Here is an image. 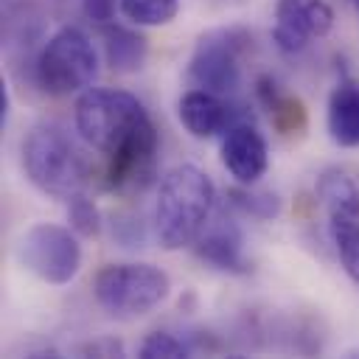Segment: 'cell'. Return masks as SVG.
<instances>
[{"mask_svg": "<svg viewBox=\"0 0 359 359\" xmlns=\"http://www.w3.org/2000/svg\"><path fill=\"white\" fill-rule=\"evenodd\" d=\"M222 165L241 185L258 182L269 165V149L264 135L250 123H233L222 140Z\"/></svg>", "mask_w": 359, "mask_h": 359, "instance_id": "9", "label": "cell"}, {"mask_svg": "<svg viewBox=\"0 0 359 359\" xmlns=\"http://www.w3.org/2000/svg\"><path fill=\"white\" fill-rule=\"evenodd\" d=\"M20 264L45 283L65 286L81 269V244L73 227L39 222L31 224L17 241Z\"/></svg>", "mask_w": 359, "mask_h": 359, "instance_id": "6", "label": "cell"}, {"mask_svg": "<svg viewBox=\"0 0 359 359\" xmlns=\"http://www.w3.org/2000/svg\"><path fill=\"white\" fill-rule=\"evenodd\" d=\"M194 252H196V258H202L213 269H222V272H230V275L250 272V264L244 258L241 230L230 216L208 219V224L202 227V233L194 241Z\"/></svg>", "mask_w": 359, "mask_h": 359, "instance_id": "10", "label": "cell"}, {"mask_svg": "<svg viewBox=\"0 0 359 359\" xmlns=\"http://www.w3.org/2000/svg\"><path fill=\"white\" fill-rule=\"evenodd\" d=\"M227 205L252 219H275L280 213V199L269 191H252L250 185H238L227 191Z\"/></svg>", "mask_w": 359, "mask_h": 359, "instance_id": "16", "label": "cell"}, {"mask_svg": "<svg viewBox=\"0 0 359 359\" xmlns=\"http://www.w3.org/2000/svg\"><path fill=\"white\" fill-rule=\"evenodd\" d=\"M334 28V8L325 0H275L272 39L283 53H300L314 36Z\"/></svg>", "mask_w": 359, "mask_h": 359, "instance_id": "8", "label": "cell"}, {"mask_svg": "<svg viewBox=\"0 0 359 359\" xmlns=\"http://www.w3.org/2000/svg\"><path fill=\"white\" fill-rule=\"evenodd\" d=\"M255 93H258V101L269 109L272 123H275L283 135L300 132V129L306 126V109H303V104H300L297 98L280 93V87L275 84L272 76H258Z\"/></svg>", "mask_w": 359, "mask_h": 359, "instance_id": "14", "label": "cell"}, {"mask_svg": "<svg viewBox=\"0 0 359 359\" xmlns=\"http://www.w3.org/2000/svg\"><path fill=\"white\" fill-rule=\"evenodd\" d=\"M79 135L107 157V185L140 194L157 165L160 137L146 107L126 90H84L76 101Z\"/></svg>", "mask_w": 359, "mask_h": 359, "instance_id": "1", "label": "cell"}, {"mask_svg": "<svg viewBox=\"0 0 359 359\" xmlns=\"http://www.w3.org/2000/svg\"><path fill=\"white\" fill-rule=\"evenodd\" d=\"M67 222H70V227H73L79 236H84V238L101 233V213H98L95 202L87 199L81 191L67 199Z\"/></svg>", "mask_w": 359, "mask_h": 359, "instance_id": "18", "label": "cell"}, {"mask_svg": "<svg viewBox=\"0 0 359 359\" xmlns=\"http://www.w3.org/2000/svg\"><path fill=\"white\" fill-rule=\"evenodd\" d=\"M177 112H180L182 126L199 140L213 137V135H219V132H224V129H230L236 123L233 109L222 101V95H216L210 90H202V87L188 90L180 98Z\"/></svg>", "mask_w": 359, "mask_h": 359, "instance_id": "11", "label": "cell"}, {"mask_svg": "<svg viewBox=\"0 0 359 359\" xmlns=\"http://www.w3.org/2000/svg\"><path fill=\"white\" fill-rule=\"evenodd\" d=\"M137 356L140 359H182L188 356V345L168 331H154L140 342Z\"/></svg>", "mask_w": 359, "mask_h": 359, "instance_id": "19", "label": "cell"}, {"mask_svg": "<svg viewBox=\"0 0 359 359\" xmlns=\"http://www.w3.org/2000/svg\"><path fill=\"white\" fill-rule=\"evenodd\" d=\"M348 3H351V6H353V11L359 14V0H348Z\"/></svg>", "mask_w": 359, "mask_h": 359, "instance_id": "23", "label": "cell"}, {"mask_svg": "<svg viewBox=\"0 0 359 359\" xmlns=\"http://www.w3.org/2000/svg\"><path fill=\"white\" fill-rule=\"evenodd\" d=\"M101 45H104L107 65L115 73H137L149 56L146 36L126 25H115V22L101 25Z\"/></svg>", "mask_w": 359, "mask_h": 359, "instance_id": "13", "label": "cell"}, {"mask_svg": "<svg viewBox=\"0 0 359 359\" xmlns=\"http://www.w3.org/2000/svg\"><path fill=\"white\" fill-rule=\"evenodd\" d=\"M328 135L342 149L359 146V81L342 79L328 95Z\"/></svg>", "mask_w": 359, "mask_h": 359, "instance_id": "12", "label": "cell"}, {"mask_svg": "<svg viewBox=\"0 0 359 359\" xmlns=\"http://www.w3.org/2000/svg\"><path fill=\"white\" fill-rule=\"evenodd\" d=\"M98 73V56L90 36L73 25L59 28L36 56V79L50 95L81 93Z\"/></svg>", "mask_w": 359, "mask_h": 359, "instance_id": "5", "label": "cell"}, {"mask_svg": "<svg viewBox=\"0 0 359 359\" xmlns=\"http://www.w3.org/2000/svg\"><path fill=\"white\" fill-rule=\"evenodd\" d=\"M328 230L342 269L359 283V210H331Z\"/></svg>", "mask_w": 359, "mask_h": 359, "instance_id": "15", "label": "cell"}, {"mask_svg": "<svg viewBox=\"0 0 359 359\" xmlns=\"http://www.w3.org/2000/svg\"><path fill=\"white\" fill-rule=\"evenodd\" d=\"M247 48V34L210 31L205 34L191 56L188 76L196 87L210 90L216 95H230L241 84V50Z\"/></svg>", "mask_w": 359, "mask_h": 359, "instance_id": "7", "label": "cell"}, {"mask_svg": "<svg viewBox=\"0 0 359 359\" xmlns=\"http://www.w3.org/2000/svg\"><path fill=\"white\" fill-rule=\"evenodd\" d=\"M81 353H90V356H123V345L118 339H95V342L84 345Z\"/></svg>", "mask_w": 359, "mask_h": 359, "instance_id": "21", "label": "cell"}, {"mask_svg": "<svg viewBox=\"0 0 359 359\" xmlns=\"http://www.w3.org/2000/svg\"><path fill=\"white\" fill-rule=\"evenodd\" d=\"M25 177L48 196L70 199L87 182V165L73 140L53 123H39L22 143Z\"/></svg>", "mask_w": 359, "mask_h": 359, "instance_id": "3", "label": "cell"}, {"mask_svg": "<svg viewBox=\"0 0 359 359\" xmlns=\"http://www.w3.org/2000/svg\"><path fill=\"white\" fill-rule=\"evenodd\" d=\"M118 8L135 25H168L180 11V0H121Z\"/></svg>", "mask_w": 359, "mask_h": 359, "instance_id": "17", "label": "cell"}, {"mask_svg": "<svg viewBox=\"0 0 359 359\" xmlns=\"http://www.w3.org/2000/svg\"><path fill=\"white\" fill-rule=\"evenodd\" d=\"M6 115H8V90L6 84H0V123H6Z\"/></svg>", "mask_w": 359, "mask_h": 359, "instance_id": "22", "label": "cell"}, {"mask_svg": "<svg viewBox=\"0 0 359 359\" xmlns=\"http://www.w3.org/2000/svg\"><path fill=\"white\" fill-rule=\"evenodd\" d=\"M115 3H121V0H81V8H84V14H87V20L104 25V22L112 20Z\"/></svg>", "mask_w": 359, "mask_h": 359, "instance_id": "20", "label": "cell"}, {"mask_svg": "<svg viewBox=\"0 0 359 359\" xmlns=\"http://www.w3.org/2000/svg\"><path fill=\"white\" fill-rule=\"evenodd\" d=\"M171 280L154 264H107L93 283L98 306L121 320L143 317L168 297Z\"/></svg>", "mask_w": 359, "mask_h": 359, "instance_id": "4", "label": "cell"}, {"mask_svg": "<svg viewBox=\"0 0 359 359\" xmlns=\"http://www.w3.org/2000/svg\"><path fill=\"white\" fill-rule=\"evenodd\" d=\"M213 202L216 188L202 168L191 163L171 168L160 182L154 205V233L160 244L165 250L194 244L210 219Z\"/></svg>", "mask_w": 359, "mask_h": 359, "instance_id": "2", "label": "cell"}]
</instances>
